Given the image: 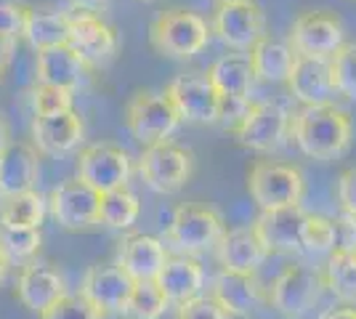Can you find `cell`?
I'll return each instance as SVG.
<instances>
[{"instance_id": "cell-29", "label": "cell", "mask_w": 356, "mask_h": 319, "mask_svg": "<svg viewBox=\"0 0 356 319\" xmlns=\"http://www.w3.org/2000/svg\"><path fill=\"white\" fill-rule=\"evenodd\" d=\"M43 247V234L40 229L27 227H11L0 221V259L6 261V266H27L38 259Z\"/></svg>"}, {"instance_id": "cell-17", "label": "cell", "mask_w": 356, "mask_h": 319, "mask_svg": "<svg viewBox=\"0 0 356 319\" xmlns=\"http://www.w3.org/2000/svg\"><path fill=\"white\" fill-rule=\"evenodd\" d=\"M32 144L35 149L45 157H64V154L80 149V144L86 141V122L80 117V112H59V115H35L30 125Z\"/></svg>"}, {"instance_id": "cell-35", "label": "cell", "mask_w": 356, "mask_h": 319, "mask_svg": "<svg viewBox=\"0 0 356 319\" xmlns=\"http://www.w3.org/2000/svg\"><path fill=\"white\" fill-rule=\"evenodd\" d=\"M32 109L35 115H59V112H70L74 109V91L59 88V85H43V83H35L32 88Z\"/></svg>"}, {"instance_id": "cell-13", "label": "cell", "mask_w": 356, "mask_h": 319, "mask_svg": "<svg viewBox=\"0 0 356 319\" xmlns=\"http://www.w3.org/2000/svg\"><path fill=\"white\" fill-rule=\"evenodd\" d=\"M213 35L232 51H250L261 38H266V14L258 3H223L210 24Z\"/></svg>"}, {"instance_id": "cell-47", "label": "cell", "mask_w": 356, "mask_h": 319, "mask_svg": "<svg viewBox=\"0 0 356 319\" xmlns=\"http://www.w3.org/2000/svg\"><path fill=\"white\" fill-rule=\"evenodd\" d=\"M6 269H8V266H6V261L0 259V282H3V277H6Z\"/></svg>"}, {"instance_id": "cell-9", "label": "cell", "mask_w": 356, "mask_h": 319, "mask_svg": "<svg viewBox=\"0 0 356 319\" xmlns=\"http://www.w3.org/2000/svg\"><path fill=\"white\" fill-rule=\"evenodd\" d=\"M325 290V277L312 266L293 263L284 266L277 274V279L271 282L268 290V304L274 306L282 317H303L306 311H312L319 304Z\"/></svg>"}, {"instance_id": "cell-48", "label": "cell", "mask_w": 356, "mask_h": 319, "mask_svg": "<svg viewBox=\"0 0 356 319\" xmlns=\"http://www.w3.org/2000/svg\"><path fill=\"white\" fill-rule=\"evenodd\" d=\"M218 6H223V3H248V0H216Z\"/></svg>"}, {"instance_id": "cell-37", "label": "cell", "mask_w": 356, "mask_h": 319, "mask_svg": "<svg viewBox=\"0 0 356 319\" xmlns=\"http://www.w3.org/2000/svg\"><path fill=\"white\" fill-rule=\"evenodd\" d=\"M40 319H104L93 306L77 293V295H64L59 304L51 306Z\"/></svg>"}, {"instance_id": "cell-44", "label": "cell", "mask_w": 356, "mask_h": 319, "mask_svg": "<svg viewBox=\"0 0 356 319\" xmlns=\"http://www.w3.org/2000/svg\"><path fill=\"white\" fill-rule=\"evenodd\" d=\"M115 0H70V6H72L77 14H96L102 16L112 6Z\"/></svg>"}, {"instance_id": "cell-16", "label": "cell", "mask_w": 356, "mask_h": 319, "mask_svg": "<svg viewBox=\"0 0 356 319\" xmlns=\"http://www.w3.org/2000/svg\"><path fill=\"white\" fill-rule=\"evenodd\" d=\"M14 293L19 304L32 314H45L51 306L59 304L64 295H70L64 274L56 266L40 263V261H32V263L19 269Z\"/></svg>"}, {"instance_id": "cell-20", "label": "cell", "mask_w": 356, "mask_h": 319, "mask_svg": "<svg viewBox=\"0 0 356 319\" xmlns=\"http://www.w3.org/2000/svg\"><path fill=\"white\" fill-rule=\"evenodd\" d=\"M168 259H170V253H168V247H165V243L160 237L131 234V237L120 240L115 263L134 282H152V279L160 277Z\"/></svg>"}, {"instance_id": "cell-4", "label": "cell", "mask_w": 356, "mask_h": 319, "mask_svg": "<svg viewBox=\"0 0 356 319\" xmlns=\"http://www.w3.org/2000/svg\"><path fill=\"white\" fill-rule=\"evenodd\" d=\"M248 192L261 211L293 208L303 202L306 179L296 165L277 160H258L248 173Z\"/></svg>"}, {"instance_id": "cell-46", "label": "cell", "mask_w": 356, "mask_h": 319, "mask_svg": "<svg viewBox=\"0 0 356 319\" xmlns=\"http://www.w3.org/2000/svg\"><path fill=\"white\" fill-rule=\"evenodd\" d=\"M322 319H356V309H351V306H343V309H330Z\"/></svg>"}, {"instance_id": "cell-22", "label": "cell", "mask_w": 356, "mask_h": 319, "mask_svg": "<svg viewBox=\"0 0 356 319\" xmlns=\"http://www.w3.org/2000/svg\"><path fill=\"white\" fill-rule=\"evenodd\" d=\"M229 317H250L258 306L266 301L264 288L255 274H237V272H218L213 277V293H210Z\"/></svg>"}, {"instance_id": "cell-10", "label": "cell", "mask_w": 356, "mask_h": 319, "mask_svg": "<svg viewBox=\"0 0 356 319\" xmlns=\"http://www.w3.org/2000/svg\"><path fill=\"white\" fill-rule=\"evenodd\" d=\"M99 205L102 195L77 176L54 186L48 195V211L64 231H88L99 227Z\"/></svg>"}, {"instance_id": "cell-31", "label": "cell", "mask_w": 356, "mask_h": 319, "mask_svg": "<svg viewBox=\"0 0 356 319\" xmlns=\"http://www.w3.org/2000/svg\"><path fill=\"white\" fill-rule=\"evenodd\" d=\"M322 277H325V288L335 298H341L346 304H356V247L332 250Z\"/></svg>"}, {"instance_id": "cell-19", "label": "cell", "mask_w": 356, "mask_h": 319, "mask_svg": "<svg viewBox=\"0 0 356 319\" xmlns=\"http://www.w3.org/2000/svg\"><path fill=\"white\" fill-rule=\"evenodd\" d=\"M284 85L290 96L303 106L332 104V96L338 93L332 83L330 59H322V56H296L293 72Z\"/></svg>"}, {"instance_id": "cell-45", "label": "cell", "mask_w": 356, "mask_h": 319, "mask_svg": "<svg viewBox=\"0 0 356 319\" xmlns=\"http://www.w3.org/2000/svg\"><path fill=\"white\" fill-rule=\"evenodd\" d=\"M8 144H14V128H11L8 117L0 112V152H3Z\"/></svg>"}, {"instance_id": "cell-11", "label": "cell", "mask_w": 356, "mask_h": 319, "mask_svg": "<svg viewBox=\"0 0 356 319\" xmlns=\"http://www.w3.org/2000/svg\"><path fill=\"white\" fill-rule=\"evenodd\" d=\"M165 93L170 104L176 106L181 122H192V125L218 122L221 93L210 83L208 72H189V75L173 77Z\"/></svg>"}, {"instance_id": "cell-12", "label": "cell", "mask_w": 356, "mask_h": 319, "mask_svg": "<svg viewBox=\"0 0 356 319\" xmlns=\"http://www.w3.org/2000/svg\"><path fill=\"white\" fill-rule=\"evenodd\" d=\"M287 43L298 56H322L332 59L346 46V27L330 11H303L290 27Z\"/></svg>"}, {"instance_id": "cell-39", "label": "cell", "mask_w": 356, "mask_h": 319, "mask_svg": "<svg viewBox=\"0 0 356 319\" xmlns=\"http://www.w3.org/2000/svg\"><path fill=\"white\" fill-rule=\"evenodd\" d=\"M27 8L30 6H22V3H0V32L19 40L27 24Z\"/></svg>"}, {"instance_id": "cell-27", "label": "cell", "mask_w": 356, "mask_h": 319, "mask_svg": "<svg viewBox=\"0 0 356 319\" xmlns=\"http://www.w3.org/2000/svg\"><path fill=\"white\" fill-rule=\"evenodd\" d=\"M252 64L255 80L264 83H287V77L293 72L296 64V51L287 40H274V38H261L255 46L248 51Z\"/></svg>"}, {"instance_id": "cell-21", "label": "cell", "mask_w": 356, "mask_h": 319, "mask_svg": "<svg viewBox=\"0 0 356 319\" xmlns=\"http://www.w3.org/2000/svg\"><path fill=\"white\" fill-rule=\"evenodd\" d=\"M40 179V152L32 141H14L0 152V199L35 189Z\"/></svg>"}, {"instance_id": "cell-18", "label": "cell", "mask_w": 356, "mask_h": 319, "mask_svg": "<svg viewBox=\"0 0 356 319\" xmlns=\"http://www.w3.org/2000/svg\"><path fill=\"white\" fill-rule=\"evenodd\" d=\"M306 215L309 213L300 205L261 211V215L252 221V229L268 253H298V250H303Z\"/></svg>"}, {"instance_id": "cell-2", "label": "cell", "mask_w": 356, "mask_h": 319, "mask_svg": "<svg viewBox=\"0 0 356 319\" xmlns=\"http://www.w3.org/2000/svg\"><path fill=\"white\" fill-rule=\"evenodd\" d=\"M210 35L213 30L208 27V22L189 8H168L154 16V22L149 27L152 48L160 56L178 61L194 59L197 54H202Z\"/></svg>"}, {"instance_id": "cell-28", "label": "cell", "mask_w": 356, "mask_h": 319, "mask_svg": "<svg viewBox=\"0 0 356 319\" xmlns=\"http://www.w3.org/2000/svg\"><path fill=\"white\" fill-rule=\"evenodd\" d=\"M208 77L221 96H242V99H250L252 83H255L250 56L245 54H226L221 59H216L210 64Z\"/></svg>"}, {"instance_id": "cell-25", "label": "cell", "mask_w": 356, "mask_h": 319, "mask_svg": "<svg viewBox=\"0 0 356 319\" xmlns=\"http://www.w3.org/2000/svg\"><path fill=\"white\" fill-rule=\"evenodd\" d=\"M157 285L163 288L170 304H186L200 295L205 285V269L192 256H170L157 277Z\"/></svg>"}, {"instance_id": "cell-42", "label": "cell", "mask_w": 356, "mask_h": 319, "mask_svg": "<svg viewBox=\"0 0 356 319\" xmlns=\"http://www.w3.org/2000/svg\"><path fill=\"white\" fill-rule=\"evenodd\" d=\"M332 224H335V250L338 247H343V250L356 247V215L343 213L341 218H335Z\"/></svg>"}, {"instance_id": "cell-34", "label": "cell", "mask_w": 356, "mask_h": 319, "mask_svg": "<svg viewBox=\"0 0 356 319\" xmlns=\"http://www.w3.org/2000/svg\"><path fill=\"white\" fill-rule=\"evenodd\" d=\"M330 69H332L335 91L346 99H356V43H346L330 59Z\"/></svg>"}, {"instance_id": "cell-23", "label": "cell", "mask_w": 356, "mask_h": 319, "mask_svg": "<svg viewBox=\"0 0 356 319\" xmlns=\"http://www.w3.org/2000/svg\"><path fill=\"white\" fill-rule=\"evenodd\" d=\"M216 259L223 272L237 274H255L258 266L268 259V250L258 240L252 227L226 229L221 243L216 245Z\"/></svg>"}, {"instance_id": "cell-38", "label": "cell", "mask_w": 356, "mask_h": 319, "mask_svg": "<svg viewBox=\"0 0 356 319\" xmlns=\"http://www.w3.org/2000/svg\"><path fill=\"white\" fill-rule=\"evenodd\" d=\"M176 319H232L213 295H197L186 304H178Z\"/></svg>"}, {"instance_id": "cell-30", "label": "cell", "mask_w": 356, "mask_h": 319, "mask_svg": "<svg viewBox=\"0 0 356 319\" xmlns=\"http://www.w3.org/2000/svg\"><path fill=\"white\" fill-rule=\"evenodd\" d=\"M45 213H48V199L38 189L0 199V221L11 224V227L40 229L45 221Z\"/></svg>"}, {"instance_id": "cell-6", "label": "cell", "mask_w": 356, "mask_h": 319, "mask_svg": "<svg viewBox=\"0 0 356 319\" xmlns=\"http://www.w3.org/2000/svg\"><path fill=\"white\" fill-rule=\"evenodd\" d=\"M178 125L181 117L176 106L170 104L168 93L138 91L125 106V128L141 147L168 141L176 133Z\"/></svg>"}, {"instance_id": "cell-7", "label": "cell", "mask_w": 356, "mask_h": 319, "mask_svg": "<svg viewBox=\"0 0 356 319\" xmlns=\"http://www.w3.org/2000/svg\"><path fill=\"white\" fill-rule=\"evenodd\" d=\"M290 122L293 115L280 101H258L250 106V112L232 128L239 147L250 152H277L290 138Z\"/></svg>"}, {"instance_id": "cell-41", "label": "cell", "mask_w": 356, "mask_h": 319, "mask_svg": "<svg viewBox=\"0 0 356 319\" xmlns=\"http://www.w3.org/2000/svg\"><path fill=\"white\" fill-rule=\"evenodd\" d=\"M338 202H341L343 213L356 215V167L343 170L338 179Z\"/></svg>"}, {"instance_id": "cell-5", "label": "cell", "mask_w": 356, "mask_h": 319, "mask_svg": "<svg viewBox=\"0 0 356 319\" xmlns=\"http://www.w3.org/2000/svg\"><path fill=\"white\" fill-rule=\"evenodd\" d=\"M194 154L192 149L181 147L176 141H160L144 147V154L138 160V176L152 192L157 195H176L192 181Z\"/></svg>"}, {"instance_id": "cell-26", "label": "cell", "mask_w": 356, "mask_h": 319, "mask_svg": "<svg viewBox=\"0 0 356 319\" xmlns=\"http://www.w3.org/2000/svg\"><path fill=\"white\" fill-rule=\"evenodd\" d=\"M70 30H72V14H64L56 8H27V24H24V40L35 51L45 48L67 46L70 43Z\"/></svg>"}, {"instance_id": "cell-36", "label": "cell", "mask_w": 356, "mask_h": 319, "mask_svg": "<svg viewBox=\"0 0 356 319\" xmlns=\"http://www.w3.org/2000/svg\"><path fill=\"white\" fill-rule=\"evenodd\" d=\"M303 250L309 253H330L335 250V224L325 215H306L303 227Z\"/></svg>"}, {"instance_id": "cell-49", "label": "cell", "mask_w": 356, "mask_h": 319, "mask_svg": "<svg viewBox=\"0 0 356 319\" xmlns=\"http://www.w3.org/2000/svg\"><path fill=\"white\" fill-rule=\"evenodd\" d=\"M144 3H152V0H144Z\"/></svg>"}, {"instance_id": "cell-43", "label": "cell", "mask_w": 356, "mask_h": 319, "mask_svg": "<svg viewBox=\"0 0 356 319\" xmlns=\"http://www.w3.org/2000/svg\"><path fill=\"white\" fill-rule=\"evenodd\" d=\"M16 43H19L16 38H8V35L0 32V83H3V77H6V69H8L11 61H14Z\"/></svg>"}, {"instance_id": "cell-3", "label": "cell", "mask_w": 356, "mask_h": 319, "mask_svg": "<svg viewBox=\"0 0 356 319\" xmlns=\"http://www.w3.org/2000/svg\"><path fill=\"white\" fill-rule=\"evenodd\" d=\"M223 231H226V224L218 211H213L208 205H197V202H181L173 208L170 224L165 231V243L178 256H200V253L216 250Z\"/></svg>"}, {"instance_id": "cell-14", "label": "cell", "mask_w": 356, "mask_h": 319, "mask_svg": "<svg viewBox=\"0 0 356 319\" xmlns=\"http://www.w3.org/2000/svg\"><path fill=\"white\" fill-rule=\"evenodd\" d=\"M134 285L136 282L120 269L118 263H96L83 274L80 295L102 317H112V314H125Z\"/></svg>"}, {"instance_id": "cell-33", "label": "cell", "mask_w": 356, "mask_h": 319, "mask_svg": "<svg viewBox=\"0 0 356 319\" xmlns=\"http://www.w3.org/2000/svg\"><path fill=\"white\" fill-rule=\"evenodd\" d=\"M168 295L163 293V288L157 285V279L152 282H136L131 301L125 309V317L131 319H160L168 311Z\"/></svg>"}, {"instance_id": "cell-32", "label": "cell", "mask_w": 356, "mask_h": 319, "mask_svg": "<svg viewBox=\"0 0 356 319\" xmlns=\"http://www.w3.org/2000/svg\"><path fill=\"white\" fill-rule=\"evenodd\" d=\"M138 215H141V202H138V197H136L128 186L102 195L99 224H104L109 229H118V231H125V229L136 227Z\"/></svg>"}, {"instance_id": "cell-40", "label": "cell", "mask_w": 356, "mask_h": 319, "mask_svg": "<svg viewBox=\"0 0 356 319\" xmlns=\"http://www.w3.org/2000/svg\"><path fill=\"white\" fill-rule=\"evenodd\" d=\"M252 101L242 99V96H221V112H218V122H223L229 131L237 125L248 112H250Z\"/></svg>"}, {"instance_id": "cell-1", "label": "cell", "mask_w": 356, "mask_h": 319, "mask_svg": "<svg viewBox=\"0 0 356 319\" xmlns=\"http://www.w3.org/2000/svg\"><path fill=\"white\" fill-rule=\"evenodd\" d=\"M290 138L306 157L330 163L348 152L354 138L351 115L335 104L300 106L290 122Z\"/></svg>"}, {"instance_id": "cell-24", "label": "cell", "mask_w": 356, "mask_h": 319, "mask_svg": "<svg viewBox=\"0 0 356 319\" xmlns=\"http://www.w3.org/2000/svg\"><path fill=\"white\" fill-rule=\"evenodd\" d=\"M88 75L86 61L80 59L70 46H56L38 51L35 61V83L43 85H59L67 91H77Z\"/></svg>"}, {"instance_id": "cell-8", "label": "cell", "mask_w": 356, "mask_h": 319, "mask_svg": "<svg viewBox=\"0 0 356 319\" xmlns=\"http://www.w3.org/2000/svg\"><path fill=\"white\" fill-rule=\"evenodd\" d=\"M74 170L80 181L93 186L99 195H106V192L128 186L134 176V163L122 147L102 141V144H90L86 149H80L74 160Z\"/></svg>"}, {"instance_id": "cell-15", "label": "cell", "mask_w": 356, "mask_h": 319, "mask_svg": "<svg viewBox=\"0 0 356 319\" xmlns=\"http://www.w3.org/2000/svg\"><path fill=\"white\" fill-rule=\"evenodd\" d=\"M80 59L86 61L88 69H104L109 61L118 56L120 35L115 27H109L102 16L96 14H72V30L70 43Z\"/></svg>"}]
</instances>
